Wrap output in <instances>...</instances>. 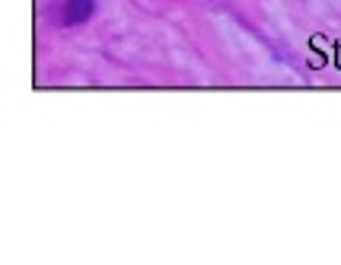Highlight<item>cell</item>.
Here are the masks:
<instances>
[{"mask_svg": "<svg viewBox=\"0 0 341 265\" xmlns=\"http://www.w3.org/2000/svg\"><path fill=\"white\" fill-rule=\"evenodd\" d=\"M96 13V0H61L58 3V23L61 26H83Z\"/></svg>", "mask_w": 341, "mask_h": 265, "instance_id": "6da1fadb", "label": "cell"}]
</instances>
